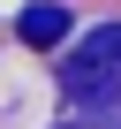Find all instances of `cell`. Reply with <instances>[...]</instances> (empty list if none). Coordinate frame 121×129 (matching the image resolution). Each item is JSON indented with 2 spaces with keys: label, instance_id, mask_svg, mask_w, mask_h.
Segmentation results:
<instances>
[{
  "label": "cell",
  "instance_id": "6da1fadb",
  "mask_svg": "<svg viewBox=\"0 0 121 129\" xmlns=\"http://www.w3.org/2000/svg\"><path fill=\"white\" fill-rule=\"evenodd\" d=\"M60 91L76 106H121V23H106L76 46V61L60 69Z\"/></svg>",
  "mask_w": 121,
  "mask_h": 129
},
{
  "label": "cell",
  "instance_id": "7a4b0ae2",
  "mask_svg": "<svg viewBox=\"0 0 121 129\" xmlns=\"http://www.w3.org/2000/svg\"><path fill=\"white\" fill-rule=\"evenodd\" d=\"M15 38H23V46H38V53H45V46H60V38H68V8H53V0H30V8L15 15Z\"/></svg>",
  "mask_w": 121,
  "mask_h": 129
}]
</instances>
